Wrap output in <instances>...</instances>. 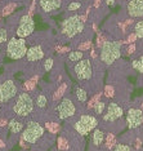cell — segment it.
I'll list each match as a JSON object with an SVG mask.
<instances>
[{"mask_svg":"<svg viewBox=\"0 0 143 151\" xmlns=\"http://www.w3.org/2000/svg\"><path fill=\"white\" fill-rule=\"evenodd\" d=\"M18 8V3H14V1H11V3H8L4 8H3V11H1V16L3 17H6V16H9V14H12L13 12L16 11V9Z\"/></svg>","mask_w":143,"mask_h":151,"instance_id":"28","label":"cell"},{"mask_svg":"<svg viewBox=\"0 0 143 151\" xmlns=\"http://www.w3.org/2000/svg\"><path fill=\"white\" fill-rule=\"evenodd\" d=\"M103 96L106 98L108 99H111V98H115V87L114 85H111V84H107L106 87H104V91H103Z\"/></svg>","mask_w":143,"mask_h":151,"instance_id":"30","label":"cell"},{"mask_svg":"<svg viewBox=\"0 0 143 151\" xmlns=\"http://www.w3.org/2000/svg\"><path fill=\"white\" fill-rule=\"evenodd\" d=\"M69 124L71 125V128H74L79 134L81 136H87L90 132L97 128L99 122H98L97 116L90 115V114H77L76 116L70 119Z\"/></svg>","mask_w":143,"mask_h":151,"instance_id":"3","label":"cell"},{"mask_svg":"<svg viewBox=\"0 0 143 151\" xmlns=\"http://www.w3.org/2000/svg\"><path fill=\"white\" fill-rule=\"evenodd\" d=\"M74 75L81 83L89 81L94 76V65L90 58H83L80 62L75 63L74 66Z\"/></svg>","mask_w":143,"mask_h":151,"instance_id":"9","label":"cell"},{"mask_svg":"<svg viewBox=\"0 0 143 151\" xmlns=\"http://www.w3.org/2000/svg\"><path fill=\"white\" fill-rule=\"evenodd\" d=\"M75 98L79 104H85L88 102V91L83 87H77L75 89Z\"/></svg>","mask_w":143,"mask_h":151,"instance_id":"24","label":"cell"},{"mask_svg":"<svg viewBox=\"0 0 143 151\" xmlns=\"http://www.w3.org/2000/svg\"><path fill=\"white\" fill-rule=\"evenodd\" d=\"M124 42H116V40H108L103 47L101 48V62L104 66H111L114 65L119 58L121 57V45Z\"/></svg>","mask_w":143,"mask_h":151,"instance_id":"4","label":"cell"},{"mask_svg":"<svg viewBox=\"0 0 143 151\" xmlns=\"http://www.w3.org/2000/svg\"><path fill=\"white\" fill-rule=\"evenodd\" d=\"M106 107H107V102L104 101H99L97 105L94 106L93 109V112L95 116H102L104 114V111H106Z\"/></svg>","mask_w":143,"mask_h":151,"instance_id":"29","label":"cell"},{"mask_svg":"<svg viewBox=\"0 0 143 151\" xmlns=\"http://www.w3.org/2000/svg\"><path fill=\"white\" fill-rule=\"evenodd\" d=\"M67 89H69V81H62L61 84H58V87L54 91V93H52V101L58 102L59 99H62L66 96Z\"/></svg>","mask_w":143,"mask_h":151,"instance_id":"18","label":"cell"},{"mask_svg":"<svg viewBox=\"0 0 143 151\" xmlns=\"http://www.w3.org/2000/svg\"><path fill=\"white\" fill-rule=\"evenodd\" d=\"M11 104V111L13 112L14 118L26 119L34 112L35 109V97L30 93V92H21L17 94V97Z\"/></svg>","mask_w":143,"mask_h":151,"instance_id":"1","label":"cell"},{"mask_svg":"<svg viewBox=\"0 0 143 151\" xmlns=\"http://www.w3.org/2000/svg\"><path fill=\"white\" fill-rule=\"evenodd\" d=\"M83 58H84V52L76 49V50H72V52L69 53L67 61H69V63H77V62H80Z\"/></svg>","mask_w":143,"mask_h":151,"instance_id":"25","label":"cell"},{"mask_svg":"<svg viewBox=\"0 0 143 151\" xmlns=\"http://www.w3.org/2000/svg\"><path fill=\"white\" fill-rule=\"evenodd\" d=\"M0 149H5V142L0 138Z\"/></svg>","mask_w":143,"mask_h":151,"instance_id":"45","label":"cell"},{"mask_svg":"<svg viewBox=\"0 0 143 151\" xmlns=\"http://www.w3.org/2000/svg\"><path fill=\"white\" fill-rule=\"evenodd\" d=\"M135 49H137V45H135V43H133V44H129L127 52H128L129 56H132V54H134V53H135Z\"/></svg>","mask_w":143,"mask_h":151,"instance_id":"39","label":"cell"},{"mask_svg":"<svg viewBox=\"0 0 143 151\" xmlns=\"http://www.w3.org/2000/svg\"><path fill=\"white\" fill-rule=\"evenodd\" d=\"M44 56H45L44 48L40 45V44H34V45H31L27 49L25 60H26V62H29V63H34V62H37V61H41Z\"/></svg>","mask_w":143,"mask_h":151,"instance_id":"13","label":"cell"},{"mask_svg":"<svg viewBox=\"0 0 143 151\" xmlns=\"http://www.w3.org/2000/svg\"><path fill=\"white\" fill-rule=\"evenodd\" d=\"M25 125H26V123H23V119L21 118H12L8 123V128L13 134H19L21 132H23Z\"/></svg>","mask_w":143,"mask_h":151,"instance_id":"17","label":"cell"},{"mask_svg":"<svg viewBox=\"0 0 143 151\" xmlns=\"http://www.w3.org/2000/svg\"><path fill=\"white\" fill-rule=\"evenodd\" d=\"M62 0H39V6L43 12L50 13L61 8Z\"/></svg>","mask_w":143,"mask_h":151,"instance_id":"16","label":"cell"},{"mask_svg":"<svg viewBox=\"0 0 143 151\" xmlns=\"http://www.w3.org/2000/svg\"><path fill=\"white\" fill-rule=\"evenodd\" d=\"M127 124L128 128L132 130L138 129L143 124V111L139 107L132 106L127 111Z\"/></svg>","mask_w":143,"mask_h":151,"instance_id":"12","label":"cell"},{"mask_svg":"<svg viewBox=\"0 0 143 151\" xmlns=\"http://www.w3.org/2000/svg\"><path fill=\"white\" fill-rule=\"evenodd\" d=\"M116 145H117V138H116V136H115V133L108 132L106 134V139H104V143H103L104 149L107 151H111V150H114V147Z\"/></svg>","mask_w":143,"mask_h":151,"instance_id":"20","label":"cell"},{"mask_svg":"<svg viewBox=\"0 0 143 151\" xmlns=\"http://www.w3.org/2000/svg\"><path fill=\"white\" fill-rule=\"evenodd\" d=\"M35 106H36V109H39V110L45 109L48 106L46 94H44L43 92H36V94H35Z\"/></svg>","mask_w":143,"mask_h":151,"instance_id":"21","label":"cell"},{"mask_svg":"<svg viewBox=\"0 0 143 151\" xmlns=\"http://www.w3.org/2000/svg\"><path fill=\"white\" fill-rule=\"evenodd\" d=\"M102 96H103V92H102V91H99V92H97V93H95V94L93 96V97H92V98L89 99V101L87 102V106H85V107H87V110H88V111H90V110H92V111H93L94 106H95V105L98 104V102L101 101Z\"/></svg>","mask_w":143,"mask_h":151,"instance_id":"26","label":"cell"},{"mask_svg":"<svg viewBox=\"0 0 143 151\" xmlns=\"http://www.w3.org/2000/svg\"><path fill=\"white\" fill-rule=\"evenodd\" d=\"M107 42H108V39H107V37L104 36L101 31L97 32V47H98V48H102Z\"/></svg>","mask_w":143,"mask_h":151,"instance_id":"34","label":"cell"},{"mask_svg":"<svg viewBox=\"0 0 143 151\" xmlns=\"http://www.w3.org/2000/svg\"><path fill=\"white\" fill-rule=\"evenodd\" d=\"M6 56L11 60H22L27 53L26 40L22 37H11V40L6 44L5 48Z\"/></svg>","mask_w":143,"mask_h":151,"instance_id":"8","label":"cell"},{"mask_svg":"<svg viewBox=\"0 0 143 151\" xmlns=\"http://www.w3.org/2000/svg\"><path fill=\"white\" fill-rule=\"evenodd\" d=\"M43 63H44V70H45V71H50L53 68L54 60H53V58H46Z\"/></svg>","mask_w":143,"mask_h":151,"instance_id":"37","label":"cell"},{"mask_svg":"<svg viewBox=\"0 0 143 151\" xmlns=\"http://www.w3.org/2000/svg\"><path fill=\"white\" fill-rule=\"evenodd\" d=\"M142 127H143V124H142Z\"/></svg>","mask_w":143,"mask_h":151,"instance_id":"49","label":"cell"},{"mask_svg":"<svg viewBox=\"0 0 143 151\" xmlns=\"http://www.w3.org/2000/svg\"><path fill=\"white\" fill-rule=\"evenodd\" d=\"M21 138H23L30 146L40 145L45 139V127H43L37 120L30 119L26 122L25 129H23Z\"/></svg>","mask_w":143,"mask_h":151,"instance_id":"2","label":"cell"},{"mask_svg":"<svg viewBox=\"0 0 143 151\" xmlns=\"http://www.w3.org/2000/svg\"><path fill=\"white\" fill-rule=\"evenodd\" d=\"M85 23L81 21V17L75 14L66 18L61 23V34L66 37V39H72L76 35L83 32Z\"/></svg>","mask_w":143,"mask_h":151,"instance_id":"6","label":"cell"},{"mask_svg":"<svg viewBox=\"0 0 143 151\" xmlns=\"http://www.w3.org/2000/svg\"><path fill=\"white\" fill-rule=\"evenodd\" d=\"M19 145H21L22 149H29V147H30V145H29V143H27V142H26V141L23 139V138L19 139Z\"/></svg>","mask_w":143,"mask_h":151,"instance_id":"41","label":"cell"},{"mask_svg":"<svg viewBox=\"0 0 143 151\" xmlns=\"http://www.w3.org/2000/svg\"><path fill=\"white\" fill-rule=\"evenodd\" d=\"M18 94V85L14 80L6 79L0 83V104L5 105L13 101Z\"/></svg>","mask_w":143,"mask_h":151,"instance_id":"10","label":"cell"},{"mask_svg":"<svg viewBox=\"0 0 143 151\" xmlns=\"http://www.w3.org/2000/svg\"><path fill=\"white\" fill-rule=\"evenodd\" d=\"M127 12L130 18H142L143 0H129L127 4Z\"/></svg>","mask_w":143,"mask_h":151,"instance_id":"14","label":"cell"},{"mask_svg":"<svg viewBox=\"0 0 143 151\" xmlns=\"http://www.w3.org/2000/svg\"><path fill=\"white\" fill-rule=\"evenodd\" d=\"M139 109L143 111V101H141V104H139Z\"/></svg>","mask_w":143,"mask_h":151,"instance_id":"47","label":"cell"},{"mask_svg":"<svg viewBox=\"0 0 143 151\" xmlns=\"http://www.w3.org/2000/svg\"><path fill=\"white\" fill-rule=\"evenodd\" d=\"M57 149H58V151H71L70 142L64 134H61L57 139Z\"/></svg>","mask_w":143,"mask_h":151,"instance_id":"23","label":"cell"},{"mask_svg":"<svg viewBox=\"0 0 143 151\" xmlns=\"http://www.w3.org/2000/svg\"><path fill=\"white\" fill-rule=\"evenodd\" d=\"M92 49V40L88 39L85 42H80V44L77 45V50H81V52H87V50Z\"/></svg>","mask_w":143,"mask_h":151,"instance_id":"33","label":"cell"},{"mask_svg":"<svg viewBox=\"0 0 143 151\" xmlns=\"http://www.w3.org/2000/svg\"><path fill=\"white\" fill-rule=\"evenodd\" d=\"M138 39V36H137V34L135 32H132V34H129L128 37H127V40H125L124 43H127V44H133V43H135V40Z\"/></svg>","mask_w":143,"mask_h":151,"instance_id":"38","label":"cell"},{"mask_svg":"<svg viewBox=\"0 0 143 151\" xmlns=\"http://www.w3.org/2000/svg\"><path fill=\"white\" fill-rule=\"evenodd\" d=\"M36 0H32V3H31V6H30V9H29V16H31L34 14V12H35V8H36Z\"/></svg>","mask_w":143,"mask_h":151,"instance_id":"40","label":"cell"},{"mask_svg":"<svg viewBox=\"0 0 143 151\" xmlns=\"http://www.w3.org/2000/svg\"><path fill=\"white\" fill-rule=\"evenodd\" d=\"M1 17H3V16H1V13H0V21H1Z\"/></svg>","mask_w":143,"mask_h":151,"instance_id":"48","label":"cell"},{"mask_svg":"<svg viewBox=\"0 0 143 151\" xmlns=\"http://www.w3.org/2000/svg\"><path fill=\"white\" fill-rule=\"evenodd\" d=\"M5 43H8V31L6 29L1 27L0 29V45H4Z\"/></svg>","mask_w":143,"mask_h":151,"instance_id":"35","label":"cell"},{"mask_svg":"<svg viewBox=\"0 0 143 151\" xmlns=\"http://www.w3.org/2000/svg\"><path fill=\"white\" fill-rule=\"evenodd\" d=\"M102 1H103V0H94L93 6H94V8H99L101 4H102Z\"/></svg>","mask_w":143,"mask_h":151,"instance_id":"42","label":"cell"},{"mask_svg":"<svg viewBox=\"0 0 143 151\" xmlns=\"http://www.w3.org/2000/svg\"><path fill=\"white\" fill-rule=\"evenodd\" d=\"M90 57L93 58V60H97V53H95V50H94V49H92V52H90Z\"/></svg>","mask_w":143,"mask_h":151,"instance_id":"44","label":"cell"},{"mask_svg":"<svg viewBox=\"0 0 143 151\" xmlns=\"http://www.w3.org/2000/svg\"><path fill=\"white\" fill-rule=\"evenodd\" d=\"M40 76L39 75H34L32 78H30L29 80H26L25 83H23V89H25V92H34L36 88V83L39 81Z\"/></svg>","mask_w":143,"mask_h":151,"instance_id":"22","label":"cell"},{"mask_svg":"<svg viewBox=\"0 0 143 151\" xmlns=\"http://www.w3.org/2000/svg\"><path fill=\"white\" fill-rule=\"evenodd\" d=\"M76 112H77V106L75 104L74 98L67 94L58 102V105L56 107V114L58 120H70L71 118L77 115Z\"/></svg>","mask_w":143,"mask_h":151,"instance_id":"7","label":"cell"},{"mask_svg":"<svg viewBox=\"0 0 143 151\" xmlns=\"http://www.w3.org/2000/svg\"><path fill=\"white\" fill-rule=\"evenodd\" d=\"M115 3H116V0H106V4H107L108 6H114Z\"/></svg>","mask_w":143,"mask_h":151,"instance_id":"43","label":"cell"},{"mask_svg":"<svg viewBox=\"0 0 143 151\" xmlns=\"http://www.w3.org/2000/svg\"><path fill=\"white\" fill-rule=\"evenodd\" d=\"M134 32L137 34L138 39H143V19L134 23Z\"/></svg>","mask_w":143,"mask_h":151,"instance_id":"32","label":"cell"},{"mask_svg":"<svg viewBox=\"0 0 143 151\" xmlns=\"http://www.w3.org/2000/svg\"><path fill=\"white\" fill-rule=\"evenodd\" d=\"M93 30H94L95 32H99V31H98V27H97V25H95V23L93 25Z\"/></svg>","mask_w":143,"mask_h":151,"instance_id":"46","label":"cell"},{"mask_svg":"<svg viewBox=\"0 0 143 151\" xmlns=\"http://www.w3.org/2000/svg\"><path fill=\"white\" fill-rule=\"evenodd\" d=\"M132 67L134 68L135 71H138L141 75H143V54H141L139 57L134 58L132 61Z\"/></svg>","mask_w":143,"mask_h":151,"instance_id":"27","label":"cell"},{"mask_svg":"<svg viewBox=\"0 0 143 151\" xmlns=\"http://www.w3.org/2000/svg\"><path fill=\"white\" fill-rule=\"evenodd\" d=\"M104 139H106V134H104V130L101 128H95L93 132H92V139H90V145L93 149L99 150L104 143Z\"/></svg>","mask_w":143,"mask_h":151,"instance_id":"15","label":"cell"},{"mask_svg":"<svg viewBox=\"0 0 143 151\" xmlns=\"http://www.w3.org/2000/svg\"><path fill=\"white\" fill-rule=\"evenodd\" d=\"M112 151H132V146H130V143H127V142H124V141H121L120 143H117V145L114 147Z\"/></svg>","mask_w":143,"mask_h":151,"instance_id":"31","label":"cell"},{"mask_svg":"<svg viewBox=\"0 0 143 151\" xmlns=\"http://www.w3.org/2000/svg\"><path fill=\"white\" fill-rule=\"evenodd\" d=\"M80 8H81V3H79V1H72L67 5V11L69 12H76V11H79Z\"/></svg>","mask_w":143,"mask_h":151,"instance_id":"36","label":"cell"},{"mask_svg":"<svg viewBox=\"0 0 143 151\" xmlns=\"http://www.w3.org/2000/svg\"><path fill=\"white\" fill-rule=\"evenodd\" d=\"M142 150H143V149H142Z\"/></svg>","mask_w":143,"mask_h":151,"instance_id":"50","label":"cell"},{"mask_svg":"<svg viewBox=\"0 0 143 151\" xmlns=\"http://www.w3.org/2000/svg\"><path fill=\"white\" fill-rule=\"evenodd\" d=\"M34 30H35V23H34L32 17L29 16V14H25V16L21 17V19H19V23L16 29V34L18 37L25 39V37L31 35L34 32Z\"/></svg>","mask_w":143,"mask_h":151,"instance_id":"11","label":"cell"},{"mask_svg":"<svg viewBox=\"0 0 143 151\" xmlns=\"http://www.w3.org/2000/svg\"><path fill=\"white\" fill-rule=\"evenodd\" d=\"M122 115H124V107L119 102L112 101L110 104H107L106 111L102 115V123H103L104 128H110L111 125H117V124L125 125Z\"/></svg>","mask_w":143,"mask_h":151,"instance_id":"5","label":"cell"},{"mask_svg":"<svg viewBox=\"0 0 143 151\" xmlns=\"http://www.w3.org/2000/svg\"><path fill=\"white\" fill-rule=\"evenodd\" d=\"M44 127H45V129L53 136H56V134H58V133L62 132V127H61L59 122H57V120H46Z\"/></svg>","mask_w":143,"mask_h":151,"instance_id":"19","label":"cell"}]
</instances>
